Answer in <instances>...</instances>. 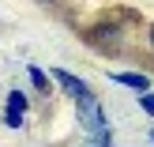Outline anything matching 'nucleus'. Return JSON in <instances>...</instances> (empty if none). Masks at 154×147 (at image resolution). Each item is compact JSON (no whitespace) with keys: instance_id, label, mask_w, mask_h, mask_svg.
<instances>
[{"instance_id":"1","label":"nucleus","mask_w":154,"mask_h":147,"mask_svg":"<svg viewBox=\"0 0 154 147\" xmlns=\"http://www.w3.org/2000/svg\"><path fill=\"white\" fill-rule=\"evenodd\" d=\"M75 102H79V121H83L87 132H105V128H109V121H105V113H102V106H98L94 94H83V98H75Z\"/></svg>"},{"instance_id":"2","label":"nucleus","mask_w":154,"mask_h":147,"mask_svg":"<svg viewBox=\"0 0 154 147\" xmlns=\"http://www.w3.org/2000/svg\"><path fill=\"white\" fill-rule=\"evenodd\" d=\"M53 83H57V87H64V94H72V98L90 94V91H87V83H83V79H75V75H72V72H64V68H57V72H53Z\"/></svg>"},{"instance_id":"3","label":"nucleus","mask_w":154,"mask_h":147,"mask_svg":"<svg viewBox=\"0 0 154 147\" xmlns=\"http://www.w3.org/2000/svg\"><path fill=\"white\" fill-rule=\"evenodd\" d=\"M113 83H124V87H135V91H150V79L139 72H109Z\"/></svg>"},{"instance_id":"4","label":"nucleus","mask_w":154,"mask_h":147,"mask_svg":"<svg viewBox=\"0 0 154 147\" xmlns=\"http://www.w3.org/2000/svg\"><path fill=\"white\" fill-rule=\"evenodd\" d=\"M8 110H26V94H23V91H11V94H8Z\"/></svg>"},{"instance_id":"5","label":"nucleus","mask_w":154,"mask_h":147,"mask_svg":"<svg viewBox=\"0 0 154 147\" xmlns=\"http://www.w3.org/2000/svg\"><path fill=\"white\" fill-rule=\"evenodd\" d=\"M87 147H113V140H109V128H105V132H94L87 140Z\"/></svg>"},{"instance_id":"6","label":"nucleus","mask_w":154,"mask_h":147,"mask_svg":"<svg viewBox=\"0 0 154 147\" xmlns=\"http://www.w3.org/2000/svg\"><path fill=\"white\" fill-rule=\"evenodd\" d=\"M26 72H30V83H34V87H38V91H45V87H49V79H45V75H42V72H38V68H34V64H26Z\"/></svg>"},{"instance_id":"7","label":"nucleus","mask_w":154,"mask_h":147,"mask_svg":"<svg viewBox=\"0 0 154 147\" xmlns=\"http://www.w3.org/2000/svg\"><path fill=\"white\" fill-rule=\"evenodd\" d=\"M4 125L19 128V125H23V113H19V110H8V113H4Z\"/></svg>"},{"instance_id":"8","label":"nucleus","mask_w":154,"mask_h":147,"mask_svg":"<svg viewBox=\"0 0 154 147\" xmlns=\"http://www.w3.org/2000/svg\"><path fill=\"white\" fill-rule=\"evenodd\" d=\"M139 106H143V110H147L150 117H154V94H139Z\"/></svg>"},{"instance_id":"9","label":"nucleus","mask_w":154,"mask_h":147,"mask_svg":"<svg viewBox=\"0 0 154 147\" xmlns=\"http://www.w3.org/2000/svg\"><path fill=\"white\" fill-rule=\"evenodd\" d=\"M150 42H154V27H150Z\"/></svg>"},{"instance_id":"10","label":"nucleus","mask_w":154,"mask_h":147,"mask_svg":"<svg viewBox=\"0 0 154 147\" xmlns=\"http://www.w3.org/2000/svg\"><path fill=\"white\" fill-rule=\"evenodd\" d=\"M150 140H154V132H150Z\"/></svg>"}]
</instances>
